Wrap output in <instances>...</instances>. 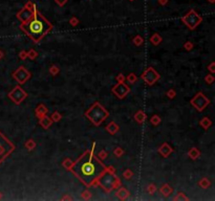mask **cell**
I'll return each instance as SVG.
<instances>
[{
	"label": "cell",
	"mask_w": 215,
	"mask_h": 201,
	"mask_svg": "<svg viewBox=\"0 0 215 201\" xmlns=\"http://www.w3.org/2000/svg\"><path fill=\"white\" fill-rule=\"evenodd\" d=\"M72 170L85 186H91L104 174L106 168L92 152L87 151L75 163Z\"/></svg>",
	"instance_id": "obj_1"
},
{
	"label": "cell",
	"mask_w": 215,
	"mask_h": 201,
	"mask_svg": "<svg viewBox=\"0 0 215 201\" xmlns=\"http://www.w3.org/2000/svg\"><path fill=\"white\" fill-rule=\"evenodd\" d=\"M22 28L25 31V33L29 36L33 38V40L38 41L44 36L51 28V24L43 19L41 16H36L32 20L27 21L22 26Z\"/></svg>",
	"instance_id": "obj_2"
},
{
	"label": "cell",
	"mask_w": 215,
	"mask_h": 201,
	"mask_svg": "<svg viewBox=\"0 0 215 201\" xmlns=\"http://www.w3.org/2000/svg\"><path fill=\"white\" fill-rule=\"evenodd\" d=\"M15 149L14 145L0 132V163Z\"/></svg>",
	"instance_id": "obj_3"
},
{
	"label": "cell",
	"mask_w": 215,
	"mask_h": 201,
	"mask_svg": "<svg viewBox=\"0 0 215 201\" xmlns=\"http://www.w3.org/2000/svg\"><path fill=\"white\" fill-rule=\"evenodd\" d=\"M0 57H1V54H0Z\"/></svg>",
	"instance_id": "obj_4"
}]
</instances>
